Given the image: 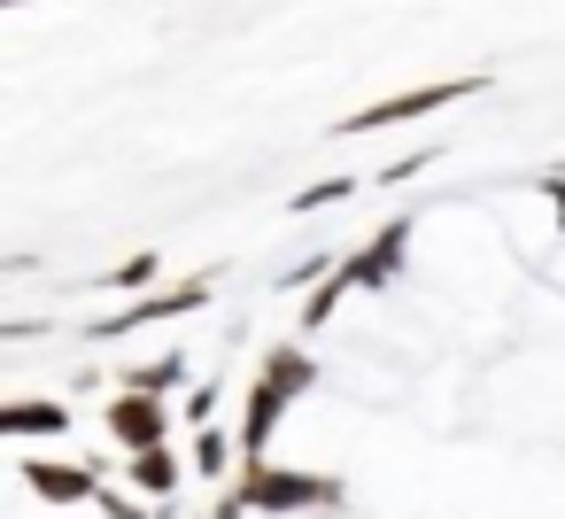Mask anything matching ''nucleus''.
<instances>
[{
  "mask_svg": "<svg viewBox=\"0 0 565 519\" xmlns=\"http://www.w3.org/2000/svg\"><path fill=\"white\" fill-rule=\"evenodd\" d=\"M403 256H411V218H387L364 248L341 256V272H349V287H387V279L403 272Z\"/></svg>",
  "mask_w": 565,
  "mask_h": 519,
  "instance_id": "423d86ee",
  "label": "nucleus"
},
{
  "mask_svg": "<svg viewBox=\"0 0 565 519\" xmlns=\"http://www.w3.org/2000/svg\"><path fill=\"white\" fill-rule=\"evenodd\" d=\"M542 194L557 202V225H565V171H542Z\"/></svg>",
  "mask_w": 565,
  "mask_h": 519,
  "instance_id": "a211bd4d",
  "label": "nucleus"
},
{
  "mask_svg": "<svg viewBox=\"0 0 565 519\" xmlns=\"http://www.w3.org/2000/svg\"><path fill=\"white\" fill-rule=\"evenodd\" d=\"M102 426L125 442V457H140V449H171V403H163V395H132V388H117V395L102 403Z\"/></svg>",
  "mask_w": 565,
  "mask_h": 519,
  "instance_id": "39448f33",
  "label": "nucleus"
},
{
  "mask_svg": "<svg viewBox=\"0 0 565 519\" xmlns=\"http://www.w3.org/2000/svg\"><path fill=\"white\" fill-rule=\"evenodd\" d=\"M0 434L9 442H40V434H71V403L63 395H32V403H0Z\"/></svg>",
  "mask_w": 565,
  "mask_h": 519,
  "instance_id": "6e6552de",
  "label": "nucleus"
},
{
  "mask_svg": "<svg viewBox=\"0 0 565 519\" xmlns=\"http://www.w3.org/2000/svg\"><path fill=\"white\" fill-rule=\"evenodd\" d=\"M24 488L40 504H102V473L94 465H71V457H24Z\"/></svg>",
  "mask_w": 565,
  "mask_h": 519,
  "instance_id": "0eeeda50",
  "label": "nucleus"
},
{
  "mask_svg": "<svg viewBox=\"0 0 565 519\" xmlns=\"http://www.w3.org/2000/svg\"><path fill=\"white\" fill-rule=\"evenodd\" d=\"M488 78H441V86H411V94H387V102H372V109H349L333 133L341 140H364V133H387V125H411V117H434V109H449V102H472Z\"/></svg>",
  "mask_w": 565,
  "mask_h": 519,
  "instance_id": "7ed1b4c3",
  "label": "nucleus"
},
{
  "mask_svg": "<svg viewBox=\"0 0 565 519\" xmlns=\"http://www.w3.org/2000/svg\"><path fill=\"white\" fill-rule=\"evenodd\" d=\"M102 511H109V519H163V504L148 511V504H140V496H125V488H102Z\"/></svg>",
  "mask_w": 565,
  "mask_h": 519,
  "instance_id": "4468645a",
  "label": "nucleus"
},
{
  "mask_svg": "<svg viewBox=\"0 0 565 519\" xmlns=\"http://www.w3.org/2000/svg\"><path fill=\"white\" fill-rule=\"evenodd\" d=\"M426 163H434V148H418V156H403V163H387V171H380V187H395V179H418Z\"/></svg>",
  "mask_w": 565,
  "mask_h": 519,
  "instance_id": "dca6fc26",
  "label": "nucleus"
},
{
  "mask_svg": "<svg viewBox=\"0 0 565 519\" xmlns=\"http://www.w3.org/2000/svg\"><path fill=\"white\" fill-rule=\"evenodd\" d=\"M341 496H349V488H341L333 473L256 457V465H241V473H233V488L217 496V511H210V519H241V511H264V519H287V511H341Z\"/></svg>",
  "mask_w": 565,
  "mask_h": 519,
  "instance_id": "f257e3e1",
  "label": "nucleus"
},
{
  "mask_svg": "<svg viewBox=\"0 0 565 519\" xmlns=\"http://www.w3.org/2000/svg\"><path fill=\"white\" fill-rule=\"evenodd\" d=\"M318 388V364H310V349L302 341H271L264 349V364H256V380H248V403H241V465H256L264 449H271V434H279V419L295 411V395H310Z\"/></svg>",
  "mask_w": 565,
  "mask_h": 519,
  "instance_id": "f03ea898",
  "label": "nucleus"
},
{
  "mask_svg": "<svg viewBox=\"0 0 565 519\" xmlns=\"http://www.w3.org/2000/svg\"><path fill=\"white\" fill-rule=\"evenodd\" d=\"M349 194H364V179H349V171H341V179H318V187H302L287 210H326V202H349Z\"/></svg>",
  "mask_w": 565,
  "mask_h": 519,
  "instance_id": "ddd939ff",
  "label": "nucleus"
},
{
  "mask_svg": "<svg viewBox=\"0 0 565 519\" xmlns=\"http://www.w3.org/2000/svg\"><path fill=\"white\" fill-rule=\"evenodd\" d=\"M210 411H217V388H194V395H186V426L202 434V426H210Z\"/></svg>",
  "mask_w": 565,
  "mask_h": 519,
  "instance_id": "f3484780",
  "label": "nucleus"
},
{
  "mask_svg": "<svg viewBox=\"0 0 565 519\" xmlns=\"http://www.w3.org/2000/svg\"><path fill=\"white\" fill-rule=\"evenodd\" d=\"M102 287H117V295H132V303H140V295H156V287H163V264H156V256H125L117 272H102Z\"/></svg>",
  "mask_w": 565,
  "mask_h": 519,
  "instance_id": "9d476101",
  "label": "nucleus"
},
{
  "mask_svg": "<svg viewBox=\"0 0 565 519\" xmlns=\"http://www.w3.org/2000/svg\"><path fill=\"white\" fill-rule=\"evenodd\" d=\"M341 295H356V287H349V272L333 264V272H326V279L310 287V303H302V333H318V326H326V318L341 310Z\"/></svg>",
  "mask_w": 565,
  "mask_h": 519,
  "instance_id": "9b49d317",
  "label": "nucleus"
},
{
  "mask_svg": "<svg viewBox=\"0 0 565 519\" xmlns=\"http://www.w3.org/2000/svg\"><path fill=\"white\" fill-rule=\"evenodd\" d=\"M202 303H210V279H163L156 295H140V303H125V310L94 318L86 333H94V341H125V333H140V326H163V318H194Z\"/></svg>",
  "mask_w": 565,
  "mask_h": 519,
  "instance_id": "20e7f679",
  "label": "nucleus"
},
{
  "mask_svg": "<svg viewBox=\"0 0 565 519\" xmlns=\"http://www.w3.org/2000/svg\"><path fill=\"white\" fill-rule=\"evenodd\" d=\"M0 9H24V0H0Z\"/></svg>",
  "mask_w": 565,
  "mask_h": 519,
  "instance_id": "6ab92c4d",
  "label": "nucleus"
},
{
  "mask_svg": "<svg viewBox=\"0 0 565 519\" xmlns=\"http://www.w3.org/2000/svg\"><path fill=\"white\" fill-rule=\"evenodd\" d=\"M186 380V357H156V364H132L117 388H132V395H163V388H179Z\"/></svg>",
  "mask_w": 565,
  "mask_h": 519,
  "instance_id": "f8f14e48",
  "label": "nucleus"
},
{
  "mask_svg": "<svg viewBox=\"0 0 565 519\" xmlns=\"http://www.w3.org/2000/svg\"><path fill=\"white\" fill-rule=\"evenodd\" d=\"M125 480H132L140 496L171 504V496H179V480H186V465H179L171 449H140V457H125Z\"/></svg>",
  "mask_w": 565,
  "mask_h": 519,
  "instance_id": "1a4fd4ad",
  "label": "nucleus"
},
{
  "mask_svg": "<svg viewBox=\"0 0 565 519\" xmlns=\"http://www.w3.org/2000/svg\"><path fill=\"white\" fill-rule=\"evenodd\" d=\"M333 264H341V256H310V264H295V272H279V287H295V295H302V287H310V279H326Z\"/></svg>",
  "mask_w": 565,
  "mask_h": 519,
  "instance_id": "2eb2a0df",
  "label": "nucleus"
}]
</instances>
